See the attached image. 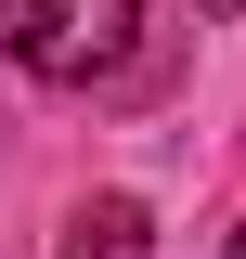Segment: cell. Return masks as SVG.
Returning a JSON list of instances; mask_svg holds the SVG:
<instances>
[{
	"label": "cell",
	"instance_id": "cell-1",
	"mask_svg": "<svg viewBox=\"0 0 246 259\" xmlns=\"http://www.w3.org/2000/svg\"><path fill=\"white\" fill-rule=\"evenodd\" d=\"M130 39H143V0H0V52L26 78H117Z\"/></svg>",
	"mask_w": 246,
	"mask_h": 259
},
{
	"label": "cell",
	"instance_id": "cell-2",
	"mask_svg": "<svg viewBox=\"0 0 246 259\" xmlns=\"http://www.w3.org/2000/svg\"><path fill=\"white\" fill-rule=\"evenodd\" d=\"M65 259H143V207H130V194L78 207V221H65Z\"/></svg>",
	"mask_w": 246,
	"mask_h": 259
},
{
	"label": "cell",
	"instance_id": "cell-3",
	"mask_svg": "<svg viewBox=\"0 0 246 259\" xmlns=\"http://www.w3.org/2000/svg\"><path fill=\"white\" fill-rule=\"evenodd\" d=\"M208 13H246V0H208Z\"/></svg>",
	"mask_w": 246,
	"mask_h": 259
},
{
	"label": "cell",
	"instance_id": "cell-4",
	"mask_svg": "<svg viewBox=\"0 0 246 259\" xmlns=\"http://www.w3.org/2000/svg\"><path fill=\"white\" fill-rule=\"evenodd\" d=\"M220 259H246V233H233V246H220Z\"/></svg>",
	"mask_w": 246,
	"mask_h": 259
}]
</instances>
